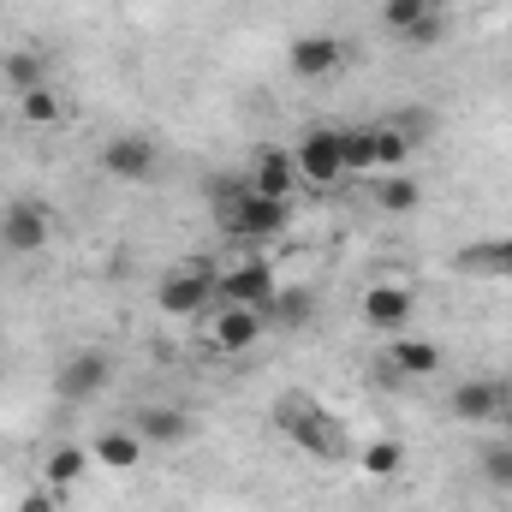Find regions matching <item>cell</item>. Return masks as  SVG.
<instances>
[{
    "instance_id": "cell-1",
    "label": "cell",
    "mask_w": 512,
    "mask_h": 512,
    "mask_svg": "<svg viewBox=\"0 0 512 512\" xmlns=\"http://www.w3.org/2000/svg\"><path fill=\"white\" fill-rule=\"evenodd\" d=\"M274 429H280L292 447H304L310 459H346V453H358V447L346 441V429L328 417V405H322L316 393H304V387H286V393L274 399Z\"/></svg>"
},
{
    "instance_id": "cell-2",
    "label": "cell",
    "mask_w": 512,
    "mask_h": 512,
    "mask_svg": "<svg viewBox=\"0 0 512 512\" xmlns=\"http://www.w3.org/2000/svg\"><path fill=\"white\" fill-rule=\"evenodd\" d=\"M215 262H179L173 274H161V286H155V304H161V316H173V322H197V316H209L215 310Z\"/></svg>"
},
{
    "instance_id": "cell-3",
    "label": "cell",
    "mask_w": 512,
    "mask_h": 512,
    "mask_svg": "<svg viewBox=\"0 0 512 512\" xmlns=\"http://www.w3.org/2000/svg\"><path fill=\"white\" fill-rule=\"evenodd\" d=\"M352 66V48H346V36H334V30H304V36H292V48H286V72L298 78V84H328V78H340Z\"/></svg>"
},
{
    "instance_id": "cell-4",
    "label": "cell",
    "mask_w": 512,
    "mask_h": 512,
    "mask_svg": "<svg viewBox=\"0 0 512 512\" xmlns=\"http://www.w3.org/2000/svg\"><path fill=\"white\" fill-rule=\"evenodd\" d=\"M292 161H298V185L310 191H334L346 179V149H340V126H310L292 143Z\"/></svg>"
},
{
    "instance_id": "cell-5",
    "label": "cell",
    "mask_w": 512,
    "mask_h": 512,
    "mask_svg": "<svg viewBox=\"0 0 512 512\" xmlns=\"http://www.w3.org/2000/svg\"><path fill=\"white\" fill-rule=\"evenodd\" d=\"M54 245V209L36 197H18L0 209V251L6 256H42Z\"/></svg>"
},
{
    "instance_id": "cell-6",
    "label": "cell",
    "mask_w": 512,
    "mask_h": 512,
    "mask_svg": "<svg viewBox=\"0 0 512 512\" xmlns=\"http://www.w3.org/2000/svg\"><path fill=\"white\" fill-rule=\"evenodd\" d=\"M262 328H268V316H262L256 304H215V310L203 316V340H209L221 358L251 352L256 340H262Z\"/></svg>"
},
{
    "instance_id": "cell-7",
    "label": "cell",
    "mask_w": 512,
    "mask_h": 512,
    "mask_svg": "<svg viewBox=\"0 0 512 512\" xmlns=\"http://www.w3.org/2000/svg\"><path fill=\"white\" fill-rule=\"evenodd\" d=\"M114 382V358L102 352V346H78L66 364H60V376H54V393L66 399V405H90V399H102Z\"/></svg>"
},
{
    "instance_id": "cell-8",
    "label": "cell",
    "mask_w": 512,
    "mask_h": 512,
    "mask_svg": "<svg viewBox=\"0 0 512 512\" xmlns=\"http://www.w3.org/2000/svg\"><path fill=\"white\" fill-rule=\"evenodd\" d=\"M274 292H280V280H274L268 256H239L233 268L215 274V304H256V310H268Z\"/></svg>"
},
{
    "instance_id": "cell-9",
    "label": "cell",
    "mask_w": 512,
    "mask_h": 512,
    "mask_svg": "<svg viewBox=\"0 0 512 512\" xmlns=\"http://www.w3.org/2000/svg\"><path fill=\"white\" fill-rule=\"evenodd\" d=\"M155 167H161V143H155L149 131H120V137L102 143V173L120 179V185H143V179H155Z\"/></svg>"
},
{
    "instance_id": "cell-10",
    "label": "cell",
    "mask_w": 512,
    "mask_h": 512,
    "mask_svg": "<svg viewBox=\"0 0 512 512\" xmlns=\"http://www.w3.org/2000/svg\"><path fill=\"white\" fill-rule=\"evenodd\" d=\"M358 316H364L376 334H405L411 316H417V286H411V280H376V286H364Z\"/></svg>"
},
{
    "instance_id": "cell-11",
    "label": "cell",
    "mask_w": 512,
    "mask_h": 512,
    "mask_svg": "<svg viewBox=\"0 0 512 512\" xmlns=\"http://www.w3.org/2000/svg\"><path fill=\"white\" fill-rule=\"evenodd\" d=\"M286 227H292V203H280V197H256V191H245V203H239L233 221H227V233L245 239V245H268V239H280Z\"/></svg>"
},
{
    "instance_id": "cell-12",
    "label": "cell",
    "mask_w": 512,
    "mask_h": 512,
    "mask_svg": "<svg viewBox=\"0 0 512 512\" xmlns=\"http://www.w3.org/2000/svg\"><path fill=\"white\" fill-rule=\"evenodd\" d=\"M131 429L143 435V447H185L197 435V417L185 405H173V399H149V405H137Z\"/></svg>"
},
{
    "instance_id": "cell-13",
    "label": "cell",
    "mask_w": 512,
    "mask_h": 512,
    "mask_svg": "<svg viewBox=\"0 0 512 512\" xmlns=\"http://www.w3.org/2000/svg\"><path fill=\"white\" fill-rule=\"evenodd\" d=\"M245 179H251L256 197H280V203H292V191H298V161H292V149H280V143H256Z\"/></svg>"
},
{
    "instance_id": "cell-14",
    "label": "cell",
    "mask_w": 512,
    "mask_h": 512,
    "mask_svg": "<svg viewBox=\"0 0 512 512\" xmlns=\"http://www.w3.org/2000/svg\"><path fill=\"white\" fill-rule=\"evenodd\" d=\"M512 387L495 382V376H465V382L447 393V411L459 417V423H495L501 411H507Z\"/></svg>"
},
{
    "instance_id": "cell-15",
    "label": "cell",
    "mask_w": 512,
    "mask_h": 512,
    "mask_svg": "<svg viewBox=\"0 0 512 512\" xmlns=\"http://www.w3.org/2000/svg\"><path fill=\"white\" fill-rule=\"evenodd\" d=\"M382 358H387V370L393 376H411V382H429V376H441V346L435 340H423V334H387V346H382Z\"/></svg>"
},
{
    "instance_id": "cell-16",
    "label": "cell",
    "mask_w": 512,
    "mask_h": 512,
    "mask_svg": "<svg viewBox=\"0 0 512 512\" xmlns=\"http://www.w3.org/2000/svg\"><path fill=\"white\" fill-rule=\"evenodd\" d=\"M143 453H149V447H143V435H137V429H102V435H96V441H90V459H96V465H108V471H137V465H143Z\"/></svg>"
},
{
    "instance_id": "cell-17",
    "label": "cell",
    "mask_w": 512,
    "mask_h": 512,
    "mask_svg": "<svg viewBox=\"0 0 512 512\" xmlns=\"http://www.w3.org/2000/svg\"><path fill=\"white\" fill-rule=\"evenodd\" d=\"M84 471H90V447H78V441H60V447H48V459H42V483L60 489V495H72V489L84 483Z\"/></svg>"
},
{
    "instance_id": "cell-18",
    "label": "cell",
    "mask_w": 512,
    "mask_h": 512,
    "mask_svg": "<svg viewBox=\"0 0 512 512\" xmlns=\"http://www.w3.org/2000/svg\"><path fill=\"white\" fill-rule=\"evenodd\" d=\"M12 102H18V120L30 131H48V126L66 120V96H60L54 84H36V90H24V96H12Z\"/></svg>"
},
{
    "instance_id": "cell-19",
    "label": "cell",
    "mask_w": 512,
    "mask_h": 512,
    "mask_svg": "<svg viewBox=\"0 0 512 512\" xmlns=\"http://www.w3.org/2000/svg\"><path fill=\"white\" fill-rule=\"evenodd\" d=\"M358 471H364L370 483H387V477H399V471H405V447H399L393 435H376V441H364V447H358Z\"/></svg>"
},
{
    "instance_id": "cell-20",
    "label": "cell",
    "mask_w": 512,
    "mask_h": 512,
    "mask_svg": "<svg viewBox=\"0 0 512 512\" xmlns=\"http://www.w3.org/2000/svg\"><path fill=\"white\" fill-rule=\"evenodd\" d=\"M459 274H495V280H512V239L465 245V251H459Z\"/></svg>"
},
{
    "instance_id": "cell-21",
    "label": "cell",
    "mask_w": 512,
    "mask_h": 512,
    "mask_svg": "<svg viewBox=\"0 0 512 512\" xmlns=\"http://www.w3.org/2000/svg\"><path fill=\"white\" fill-rule=\"evenodd\" d=\"M0 78H6V90H12V96H24V90L48 84V60H42L36 48H12V54L0 60Z\"/></svg>"
},
{
    "instance_id": "cell-22",
    "label": "cell",
    "mask_w": 512,
    "mask_h": 512,
    "mask_svg": "<svg viewBox=\"0 0 512 512\" xmlns=\"http://www.w3.org/2000/svg\"><path fill=\"white\" fill-rule=\"evenodd\" d=\"M376 209H387V215H417V209H423V185H417L411 173H382Z\"/></svg>"
},
{
    "instance_id": "cell-23",
    "label": "cell",
    "mask_w": 512,
    "mask_h": 512,
    "mask_svg": "<svg viewBox=\"0 0 512 512\" xmlns=\"http://www.w3.org/2000/svg\"><path fill=\"white\" fill-rule=\"evenodd\" d=\"M268 322H280V328H298V322H310L316 316V292H304V286H280L274 298H268V310H262Z\"/></svg>"
},
{
    "instance_id": "cell-24",
    "label": "cell",
    "mask_w": 512,
    "mask_h": 512,
    "mask_svg": "<svg viewBox=\"0 0 512 512\" xmlns=\"http://www.w3.org/2000/svg\"><path fill=\"white\" fill-rule=\"evenodd\" d=\"M477 477H483L495 495H512V441H489V447H477Z\"/></svg>"
},
{
    "instance_id": "cell-25",
    "label": "cell",
    "mask_w": 512,
    "mask_h": 512,
    "mask_svg": "<svg viewBox=\"0 0 512 512\" xmlns=\"http://www.w3.org/2000/svg\"><path fill=\"white\" fill-rule=\"evenodd\" d=\"M340 149H346V179L352 173H376V126L340 131Z\"/></svg>"
},
{
    "instance_id": "cell-26",
    "label": "cell",
    "mask_w": 512,
    "mask_h": 512,
    "mask_svg": "<svg viewBox=\"0 0 512 512\" xmlns=\"http://www.w3.org/2000/svg\"><path fill=\"white\" fill-rule=\"evenodd\" d=\"M423 12H435V6H429V0H382V24L393 30V36H405Z\"/></svg>"
},
{
    "instance_id": "cell-27",
    "label": "cell",
    "mask_w": 512,
    "mask_h": 512,
    "mask_svg": "<svg viewBox=\"0 0 512 512\" xmlns=\"http://www.w3.org/2000/svg\"><path fill=\"white\" fill-rule=\"evenodd\" d=\"M399 42H405V48H435V42H447V12H423Z\"/></svg>"
},
{
    "instance_id": "cell-28",
    "label": "cell",
    "mask_w": 512,
    "mask_h": 512,
    "mask_svg": "<svg viewBox=\"0 0 512 512\" xmlns=\"http://www.w3.org/2000/svg\"><path fill=\"white\" fill-rule=\"evenodd\" d=\"M66 507V495L60 489H48V483H36V489H24L18 495V512H60Z\"/></svg>"
},
{
    "instance_id": "cell-29",
    "label": "cell",
    "mask_w": 512,
    "mask_h": 512,
    "mask_svg": "<svg viewBox=\"0 0 512 512\" xmlns=\"http://www.w3.org/2000/svg\"><path fill=\"white\" fill-rule=\"evenodd\" d=\"M429 6H435V12H447V6H453V0H429Z\"/></svg>"
},
{
    "instance_id": "cell-30",
    "label": "cell",
    "mask_w": 512,
    "mask_h": 512,
    "mask_svg": "<svg viewBox=\"0 0 512 512\" xmlns=\"http://www.w3.org/2000/svg\"><path fill=\"white\" fill-rule=\"evenodd\" d=\"M6 6H24V0H6Z\"/></svg>"
},
{
    "instance_id": "cell-31",
    "label": "cell",
    "mask_w": 512,
    "mask_h": 512,
    "mask_svg": "<svg viewBox=\"0 0 512 512\" xmlns=\"http://www.w3.org/2000/svg\"><path fill=\"white\" fill-rule=\"evenodd\" d=\"M507 411H512V399H507Z\"/></svg>"
},
{
    "instance_id": "cell-32",
    "label": "cell",
    "mask_w": 512,
    "mask_h": 512,
    "mask_svg": "<svg viewBox=\"0 0 512 512\" xmlns=\"http://www.w3.org/2000/svg\"><path fill=\"white\" fill-rule=\"evenodd\" d=\"M0 209H6V203H0Z\"/></svg>"
}]
</instances>
